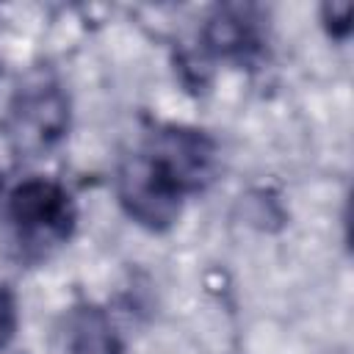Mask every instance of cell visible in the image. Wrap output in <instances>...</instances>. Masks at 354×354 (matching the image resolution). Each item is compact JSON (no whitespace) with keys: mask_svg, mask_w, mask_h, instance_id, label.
Instances as JSON below:
<instances>
[{"mask_svg":"<svg viewBox=\"0 0 354 354\" xmlns=\"http://www.w3.org/2000/svg\"><path fill=\"white\" fill-rule=\"evenodd\" d=\"M17 326V310H14V299L0 288V348L11 340Z\"/></svg>","mask_w":354,"mask_h":354,"instance_id":"7a4b0ae2","label":"cell"},{"mask_svg":"<svg viewBox=\"0 0 354 354\" xmlns=\"http://www.w3.org/2000/svg\"><path fill=\"white\" fill-rule=\"evenodd\" d=\"M11 216L36 241L41 238L50 241V238L66 235L69 202L58 185L44 183V180H30L14 191Z\"/></svg>","mask_w":354,"mask_h":354,"instance_id":"6da1fadb","label":"cell"}]
</instances>
